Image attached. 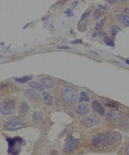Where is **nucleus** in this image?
Listing matches in <instances>:
<instances>
[{"label":"nucleus","mask_w":129,"mask_h":155,"mask_svg":"<svg viewBox=\"0 0 129 155\" xmlns=\"http://www.w3.org/2000/svg\"><path fill=\"white\" fill-rule=\"evenodd\" d=\"M29 85L33 89H35L39 91H42L44 90V88L42 85L36 82H31L29 83Z\"/></svg>","instance_id":"obj_14"},{"label":"nucleus","mask_w":129,"mask_h":155,"mask_svg":"<svg viewBox=\"0 0 129 155\" xmlns=\"http://www.w3.org/2000/svg\"><path fill=\"white\" fill-rule=\"evenodd\" d=\"M106 144L113 145L117 143L118 140L120 135L116 132H112L105 134Z\"/></svg>","instance_id":"obj_7"},{"label":"nucleus","mask_w":129,"mask_h":155,"mask_svg":"<svg viewBox=\"0 0 129 155\" xmlns=\"http://www.w3.org/2000/svg\"><path fill=\"white\" fill-rule=\"evenodd\" d=\"M58 48L60 49H69L70 48V47L68 46H59L58 47Z\"/></svg>","instance_id":"obj_29"},{"label":"nucleus","mask_w":129,"mask_h":155,"mask_svg":"<svg viewBox=\"0 0 129 155\" xmlns=\"http://www.w3.org/2000/svg\"><path fill=\"white\" fill-rule=\"evenodd\" d=\"M119 20L124 26H129V17L124 14H120L118 16Z\"/></svg>","instance_id":"obj_11"},{"label":"nucleus","mask_w":129,"mask_h":155,"mask_svg":"<svg viewBox=\"0 0 129 155\" xmlns=\"http://www.w3.org/2000/svg\"><path fill=\"white\" fill-rule=\"evenodd\" d=\"M126 63L128 64V65H129V60H127L126 61Z\"/></svg>","instance_id":"obj_33"},{"label":"nucleus","mask_w":129,"mask_h":155,"mask_svg":"<svg viewBox=\"0 0 129 155\" xmlns=\"http://www.w3.org/2000/svg\"><path fill=\"white\" fill-rule=\"evenodd\" d=\"M105 42L107 45L112 47H114L115 45L113 42L110 38L106 37L105 39Z\"/></svg>","instance_id":"obj_22"},{"label":"nucleus","mask_w":129,"mask_h":155,"mask_svg":"<svg viewBox=\"0 0 129 155\" xmlns=\"http://www.w3.org/2000/svg\"><path fill=\"white\" fill-rule=\"evenodd\" d=\"M40 116L39 115V114H38V113H35V114H34V119L36 120H38L40 119Z\"/></svg>","instance_id":"obj_30"},{"label":"nucleus","mask_w":129,"mask_h":155,"mask_svg":"<svg viewBox=\"0 0 129 155\" xmlns=\"http://www.w3.org/2000/svg\"></svg>","instance_id":"obj_34"},{"label":"nucleus","mask_w":129,"mask_h":155,"mask_svg":"<svg viewBox=\"0 0 129 155\" xmlns=\"http://www.w3.org/2000/svg\"><path fill=\"white\" fill-rule=\"evenodd\" d=\"M82 41L81 40H79V39H77V40H74L71 42L72 44H82Z\"/></svg>","instance_id":"obj_27"},{"label":"nucleus","mask_w":129,"mask_h":155,"mask_svg":"<svg viewBox=\"0 0 129 155\" xmlns=\"http://www.w3.org/2000/svg\"><path fill=\"white\" fill-rule=\"evenodd\" d=\"M89 100V97L88 95L87 94L86 92L83 91L82 92L80 93L79 100L80 102H88Z\"/></svg>","instance_id":"obj_16"},{"label":"nucleus","mask_w":129,"mask_h":155,"mask_svg":"<svg viewBox=\"0 0 129 155\" xmlns=\"http://www.w3.org/2000/svg\"><path fill=\"white\" fill-rule=\"evenodd\" d=\"M102 12L101 10L97 9L94 11L93 14V19L96 20L99 19L102 15Z\"/></svg>","instance_id":"obj_19"},{"label":"nucleus","mask_w":129,"mask_h":155,"mask_svg":"<svg viewBox=\"0 0 129 155\" xmlns=\"http://www.w3.org/2000/svg\"><path fill=\"white\" fill-rule=\"evenodd\" d=\"M105 22V20L104 19H103L97 24L95 27V30L97 31H100L101 30V29L103 27L104 25Z\"/></svg>","instance_id":"obj_21"},{"label":"nucleus","mask_w":129,"mask_h":155,"mask_svg":"<svg viewBox=\"0 0 129 155\" xmlns=\"http://www.w3.org/2000/svg\"><path fill=\"white\" fill-rule=\"evenodd\" d=\"M77 112L80 115L85 116L90 112V109L87 105L82 104L77 107Z\"/></svg>","instance_id":"obj_9"},{"label":"nucleus","mask_w":129,"mask_h":155,"mask_svg":"<svg viewBox=\"0 0 129 155\" xmlns=\"http://www.w3.org/2000/svg\"><path fill=\"white\" fill-rule=\"evenodd\" d=\"M93 107L94 109L100 115H104L105 112V109L98 101L95 100L93 101Z\"/></svg>","instance_id":"obj_10"},{"label":"nucleus","mask_w":129,"mask_h":155,"mask_svg":"<svg viewBox=\"0 0 129 155\" xmlns=\"http://www.w3.org/2000/svg\"><path fill=\"white\" fill-rule=\"evenodd\" d=\"M123 117V114L117 110H112L109 111L106 115V118L109 121H115L121 120Z\"/></svg>","instance_id":"obj_6"},{"label":"nucleus","mask_w":129,"mask_h":155,"mask_svg":"<svg viewBox=\"0 0 129 155\" xmlns=\"http://www.w3.org/2000/svg\"><path fill=\"white\" fill-rule=\"evenodd\" d=\"M43 97L44 101H45L46 103L48 105H51L53 103V100L52 97L49 93H43Z\"/></svg>","instance_id":"obj_15"},{"label":"nucleus","mask_w":129,"mask_h":155,"mask_svg":"<svg viewBox=\"0 0 129 155\" xmlns=\"http://www.w3.org/2000/svg\"><path fill=\"white\" fill-rule=\"evenodd\" d=\"M106 105L108 106V107H114V108H115V107H118L119 104L118 103H117V102H115V101H110L107 103Z\"/></svg>","instance_id":"obj_23"},{"label":"nucleus","mask_w":129,"mask_h":155,"mask_svg":"<svg viewBox=\"0 0 129 155\" xmlns=\"http://www.w3.org/2000/svg\"><path fill=\"white\" fill-rule=\"evenodd\" d=\"M91 143L95 147H102L106 144L105 134H101L97 135L93 139Z\"/></svg>","instance_id":"obj_5"},{"label":"nucleus","mask_w":129,"mask_h":155,"mask_svg":"<svg viewBox=\"0 0 129 155\" xmlns=\"http://www.w3.org/2000/svg\"><path fill=\"white\" fill-rule=\"evenodd\" d=\"M125 152L127 155H129V146H128L126 149Z\"/></svg>","instance_id":"obj_31"},{"label":"nucleus","mask_w":129,"mask_h":155,"mask_svg":"<svg viewBox=\"0 0 129 155\" xmlns=\"http://www.w3.org/2000/svg\"><path fill=\"white\" fill-rule=\"evenodd\" d=\"M65 13L66 14L67 16L69 17L73 16V15H74L73 12H72L71 10L70 9H69V8L65 12Z\"/></svg>","instance_id":"obj_25"},{"label":"nucleus","mask_w":129,"mask_h":155,"mask_svg":"<svg viewBox=\"0 0 129 155\" xmlns=\"http://www.w3.org/2000/svg\"><path fill=\"white\" fill-rule=\"evenodd\" d=\"M42 83L47 88H51L53 86V81L51 77L47 76L42 79Z\"/></svg>","instance_id":"obj_12"},{"label":"nucleus","mask_w":129,"mask_h":155,"mask_svg":"<svg viewBox=\"0 0 129 155\" xmlns=\"http://www.w3.org/2000/svg\"><path fill=\"white\" fill-rule=\"evenodd\" d=\"M78 1H74V2H73V3L71 4V8H72V9H74V8H75L77 5H78Z\"/></svg>","instance_id":"obj_28"},{"label":"nucleus","mask_w":129,"mask_h":155,"mask_svg":"<svg viewBox=\"0 0 129 155\" xmlns=\"http://www.w3.org/2000/svg\"><path fill=\"white\" fill-rule=\"evenodd\" d=\"M100 122V120L97 117L94 116L87 117L85 120V125L88 127L95 126L98 125Z\"/></svg>","instance_id":"obj_8"},{"label":"nucleus","mask_w":129,"mask_h":155,"mask_svg":"<svg viewBox=\"0 0 129 155\" xmlns=\"http://www.w3.org/2000/svg\"><path fill=\"white\" fill-rule=\"evenodd\" d=\"M62 98L64 101L68 104H72L75 102L77 97V93L75 89L69 86L64 87L61 91Z\"/></svg>","instance_id":"obj_1"},{"label":"nucleus","mask_w":129,"mask_h":155,"mask_svg":"<svg viewBox=\"0 0 129 155\" xmlns=\"http://www.w3.org/2000/svg\"><path fill=\"white\" fill-rule=\"evenodd\" d=\"M120 30V28L116 25H113V26H111L110 28L111 33L113 36L116 35Z\"/></svg>","instance_id":"obj_20"},{"label":"nucleus","mask_w":129,"mask_h":155,"mask_svg":"<svg viewBox=\"0 0 129 155\" xmlns=\"http://www.w3.org/2000/svg\"><path fill=\"white\" fill-rule=\"evenodd\" d=\"M4 126L8 129L16 130L23 128L24 124L21 120L17 118L15 120H13L6 122Z\"/></svg>","instance_id":"obj_4"},{"label":"nucleus","mask_w":129,"mask_h":155,"mask_svg":"<svg viewBox=\"0 0 129 155\" xmlns=\"http://www.w3.org/2000/svg\"><path fill=\"white\" fill-rule=\"evenodd\" d=\"M91 13V11L90 10H87L84 13L82 14L81 16V20H84L86 18L88 17Z\"/></svg>","instance_id":"obj_24"},{"label":"nucleus","mask_w":129,"mask_h":155,"mask_svg":"<svg viewBox=\"0 0 129 155\" xmlns=\"http://www.w3.org/2000/svg\"><path fill=\"white\" fill-rule=\"evenodd\" d=\"M125 12L129 15V8H126V9L125 10Z\"/></svg>","instance_id":"obj_32"},{"label":"nucleus","mask_w":129,"mask_h":155,"mask_svg":"<svg viewBox=\"0 0 129 155\" xmlns=\"http://www.w3.org/2000/svg\"><path fill=\"white\" fill-rule=\"evenodd\" d=\"M20 111L23 113H26L29 111L30 107L27 103L23 102L21 103L20 106Z\"/></svg>","instance_id":"obj_18"},{"label":"nucleus","mask_w":129,"mask_h":155,"mask_svg":"<svg viewBox=\"0 0 129 155\" xmlns=\"http://www.w3.org/2000/svg\"><path fill=\"white\" fill-rule=\"evenodd\" d=\"M32 77L30 76H26L22 78H17L15 80L19 83H24L31 80Z\"/></svg>","instance_id":"obj_17"},{"label":"nucleus","mask_w":129,"mask_h":155,"mask_svg":"<svg viewBox=\"0 0 129 155\" xmlns=\"http://www.w3.org/2000/svg\"><path fill=\"white\" fill-rule=\"evenodd\" d=\"M77 29L80 32H84L87 30V22L85 20H80L77 24Z\"/></svg>","instance_id":"obj_13"},{"label":"nucleus","mask_w":129,"mask_h":155,"mask_svg":"<svg viewBox=\"0 0 129 155\" xmlns=\"http://www.w3.org/2000/svg\"><path fill=\"white\" fill-rule=\"evenodd\" d=\"M78 140L70 135L66 140L64 148V151L66 153H69L73 151L78 145Z\"/></svg>","instance_id":"obj_3"},{"label":"nucleus","mask_w":129,"mask_h":155,"mask_svg":"<svg viewBox=\"0 0 129 155\" xmlns=\"http://www.w3.org/2000/svg\"><path fill=\"white\" fill-rule=\"evenodd\" d=\"M15 104L12 100H7L0 103V112L4 115H9L14 112Z\"/></svg>","instance_id":"obj_2"},{"label":"nucleus","mask_w":129,"mask_h":155,"mask_svg":"<svg viewBox=\"0 0 129 155\" xmlns=\"http://www.w3.org/2000/svg\"><path fill=\"white\" fill-rule=\"evenodd\" d=\"M27 94L30 97H34L35 96L36 93L34 91L30 90L28 91Z\"/></svg>","instance_id":"obj_26"}]
</instances>
